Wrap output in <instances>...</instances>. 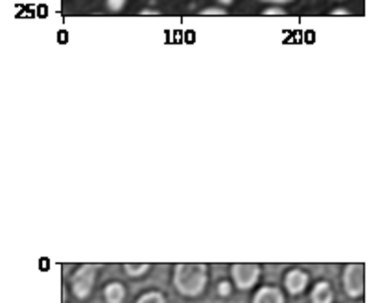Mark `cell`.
Returning <instances> with one entry per match:
<instances>
[{
  "label": "cell",
  "instance_id": "6da1fadb",
  "mask_svg": "<svg viewBox=\"0 0 367 303\" xmlns=\"http://www.w3.org/2000/svg\"><path fill=\"white\" fill-rule=\"evenodd\" d=\"M207 285V265L179 262L174 267V287L181 296L198 298Z\"/></svg>",
  "mask_w": 367,
  "mask_h": 303
},
{
  "label": "cell",
  "instance_id": "7a4b0ae2",
  "mask_svg": "<svg viewBox=\"0 0 367 303\" xmlns=\"http://www.w3.org/2000/svg\"><path fill=\"white\" fill-rule=\"evenodd\" d=\"M96 281V267L95 265H82L76 272L72 273L71 285L72 292L78 300H87L93 292Z\"/></svg>",
  "mask_w": 367,
  "mask_h": 303
},
{
  "label": "cell",
  "instance_id": "3957f363",
  "mask_svg": "<svg viewBox=\"0 0 367 303\" xmlns=\"http://www.w3.org/2000/svg\"><path fill=\"white\" fill-rule=\"evenodd\" d=\"M233 283L240 291H249L257 285V281L261 278V267L253 262H235L231 267Z\"/></svg>",
  "mask_w": 367,
  "mask_h": 303
},
{
  "label": "cell",
  "instance_id": "277c9868",
  "mask_svg": "<svg viewBox=\"0 0 367 303\" xmlns=\"http://www.w3.org/2000/svg\"><path fill=\"white\" fill-rule=\"evenodd\" d=\"M344 291L349 298H360L364 294V265L351 262L344 270Z\"/></svg>",
  "mask_w": 367,
  "mask_h": 303
},
{
  "label": "cell",
  "instance_id": "5b68a950",
  "mask_svg": "<svg viewBox=\"0 0 367 303\" xmlns=\"http://www.w3.org/2000/svg\"><path fill=\"white\" fill-rule=\"evenodd\" d=\"M308 281H310L308 273L299 270V268H294V270H290V272L285 276V287L286 291H288V294H292V296H299V294H303L305 289H307Z\"/></svg>",
  "mask_w": 367,
  "mask_h": 303
},
{
  "label": "cell",
  "instance_id": "8992f818",
  "mask_svg": "<svg viewBox=\"0 0 367 303\" xmlns=\"http://www.w3.org/2000/svg\"><path fill=\"white\" fill-rule=\"evenodd\" d=\"M253 303H285V296L275 287H261L253 296Z\"/></svg>",
  "mask_w": 367,
  "mask_h": 303
},
{
  "label": "cell",
  "instance_id": "52a82bcc",
  "mask_svg": "<svg viewBox=\"0 0 367 303\" xmlns=\"http://www.w3.org/2000/svg\"><path fill=\"white\" fill-rule=\"evenodd\" d=\"M310 300H312V303L334 302V292H332V289H331V283H327V281H320V283H316L314 289H312V294H310Z\"/></svg>",
  "mask_w": 367,
  "mask_h": 303
},
{
  "label": "cell",
  "instance_id": "ba28073f",
  "mask_svg": "<svg viewBox=\"0 0 367 303\" xmlns=\"http://www.w3.org/2000/svg\"><path fill=\"white\" fill-rule=\"evenodd\" d=\"M104 298H106L107 303H122L126 298L124 285L119 281L107 283L106 289H104Z\"/></svg>",
  "mask_w": 367,
  "mask_h": 303
},
{
  "label": "cell",
  "instance_id": "9c48e42d",
  "mask_svg": "<svg viewBox=\"0 0 367 303\" xmlns=\"http://www.w3.org/2000/svg\"><path fill=\"white\" fill-rule=\"evenodd\" d=\"M124 270L128 276L131 278H139V276H144V273L150 270L148 262H141V265H133V262H124Z\"/></svg>",
  "mask_w": 367,
  "mask_h": 303
},
{
  "label": "cell",
  "instance_id": "30bf717a",
  "mask_svg": "<svg viewBox=\"0 0 367 303\" xmlns=\"http://www.w3.org/2000/svg\"><path fill=\"white\" fill-rule=\"evenodd\" d=\"M135 303H166V298L157 291L144 292L143 296H139Z\"/></svg>",
  "mask_w": 367,
  "mask_h": 303
},
{
  "label": "cell",
  "instance_id": "8fae6325",
  "mask_svg": "<svg viewBox=\"0 0 367 303\" xmlns=\"http://www.w3.org/2000/svg\"><path fill=\"white\" fill-rule=\"evenodd\" d=\"M106 2H107V8H109L111 12H120V10H124L128 0H106Z\"/></svg>",
  "mask_w": 367,
  "mask_h": 303
},
{
  "label": "cell",
  "instance_id": "7c38bea8",
  "mask_svg": "<svg viewBox=\"0 0 367 303\" xmlns=\"http://www.w3.org/2000/svg\"><path fill=\"white\" fill-rule=\"evenodd\" d=\"M264 15H268V17H283V15H286V10L279 6H272L264 10Z\"/></svg>",
  "mask_w": 367,
  "mask_h": 303
},
{
  "label": "cell",
  "instance_id": "4fadbf2b",
  "mask_svg": "<svg viewBox=\"0 0 367 303\" xmlns=\"http://www.w3.org/2000/svg\"><path fill=\"white\" fill-rule=\"evenodd\" d=\"M218 294L220 296H229L231 294V283L229 281H222L218 285Z\"/></svg>",
  "mask_w": 367,
  "mask_h": 303
},
{
  "label": "cell",
  "instance_id": "5bb4252c",
  "mask_svg": "<svg viewBox=\"0 0 367 303\" xmlns=\"http://www.w3.org/2000/svg\"><path fill=\"white\" fill-rule=\"evenodd\" d=\"M202 15H227V10H224V8H205Z\"/></svg>",
  "mask_w": 367,
  "mask_h": 303
},
{
  "label": "cell",
  "instance_id": "9a60e30c",
  "mask_svg": "<svg viewBox=\"0 0 367 303\" xmlns=\"http://www.w3.org/2000/svg\"><path fill=\"white\" fill-rule=\"evenodd\" d=\"M141 15H143V17H146V15H150V17H159L161 12L159 10H143Z\"/></svg>",
  "mask_w": 367,
  "mask_h": 303
},
{
  "label": "cell",
  "instance_id": "2e32d148",
  "mask_svg": "<svg viewBox=\"0 0 367 303\" xmlns=\"http://www.w3.org/2000/svg\"><path fill=\"white\" fill-rule=\"evenodd\" d=\"M331 15H351V12L345 8H336V10H332Z\"/></svg>",
  "mask_w": 367,
  "mask_h": 303
},
{
  "label": "cell",
  "instance_id": "e0dca14e",
  "mask_svg": "<svg viewBox=\"0 0 367 303\" xmlns=\"http://www.w3.org/2000/svg\"><path fill=\"white\" fill-rule=\"evenodd\" d=\"M262 2H272V4H286V2H292V0H262Z\"/></svg>",
  "mask_w": 367,
  "mask_h": 303
},
{
  "label": "cell",
  "instance_id": "ac0fdd59",
  "mask_svg": "<svg viewBox=\"0 0 367 303\" xmlns=\"http://www.w3.org/2000/svg\"><path fill=\"white\" fill-rule=\"evenodd\" d=\"M218 2H220V4H225V6H229L233 0H218Z\"/></svg>",
  "mask_w": 367,
  "mask_h": 303
}]
</instances>
